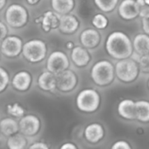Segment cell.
<instances>
[{"mask_svg":"<svg viewBox=\"0 0 149 149\" xmlns=\"http://www.w3.org/2000/svg\"><path fill=\"white\" fill-rule=\"evenodd\" d=\"M104 47L107 54L115 61L132 57L134 54L131 37L120 30H115L108 33Z\"/></svg>","mask_w":149,"mask_h":149,"instance_id":"6da1fadb","label":"cell"},{"mask_svg":"<svg viewBox=\"0 0 149 149\" xmlns=\"http://www.w3.org/2000/svg\"><path fill=\"white\" fill-rule=\"evenodd\" d=\"M90 77L93 83L98 87L110 86L116 79L114 63L107 58L96 61L90 70Z\"/></svg>","mask_w":149,"mask_h":149,"instance_id":"7a4b0ae2","label":"cell"},{"mask_svg":"<svg viewBox=\"0 0 149 149\" xmlns=\"http://www.w3.org/2000/svg\"><path fill=\"white\" fill-rule=\"evenodd\" d=\"M75 104L77 109L83 113H95L101 107L102 97L100 92L95 88H84L77 94Z\"/></svg>","mask_w":149,"mask_h":149,"instance_id":"3957f363","label":"cell"},{"mask_svg":"<svg viewBox=\"0 0 149 149\" xmlns=\"http://www.w3.org/2000/svg\"><path fill=\"white\" fill-rule=\"evenodd\" d=\"M114 68L116 79L123 85L134 83L141 75L137 60L133 57L116 60Z\"/></svg>","mask_w":149,"mask_h":149,"instance_id":"277c9868","label":"cell"},{"mask_svg":"<svg viewBox=\"0 0 149 149\" xmlns=\"http://www.w3.org/2000/svg\"><path fill=\"white\" fill-rule=\"evenodd\" d=\"M47 45L42 39L35 38L25 42L23 45L22 55L30 63L37 64L43 61L47 55Z\"/></svg>","mask_w":149,"mask_h":149,"instance_id":"5b68a950","label":"cell"},{"mask_svg":"<svg viewBox=\"0 0 149 149\" xmlns=\"http://www.w3.org/2000/svg\"><path fill=\"white\" fill-rule=\"evenodd\" d=\"M4 20L9 26L19 29L27 24L29 20V12L22 4L12 3L5 10Z\"/></svg>","mask_w":149,"mask_h":149,"instance_id":"8992f818","label":"cell"},{"mask_svg":"<svg viewBox=\"0 0 149 149\" xmlns=\"http://www.w3.org/2000/svg\"><path fill=\"white\" fill-rule=\"evenodd\" d=\"M79 84V76L72 69H65L56 74V89L61 93L72 92Z\"/></svg>","mask_w":149,"mask_h":149,"instance_id":"52a82bcc","label":"cell"},{"mask_svg":"<svg viewBox=\"0 0 149 149\" xmlns=\"http://www.w3.org/2000/svg\"><path fill=\"white\" fill-rule=\"evenodd\" d=\"M70 67V60L65 52L62 51H54L47 58L46 70L57 74Z\"/></svg>","mask_w":149,"mask_h":149,"instance_id":"ba28073f","label":"cell"},{"mask_svg":"<svg viewBox=\"0 0 149 149\" xmlns=\"http://www.w3.org/2000/svg\"><path fill=\"white\" fill-rule=\"evenodd\" d=\"M116 10L119 17L125 22L134 21L140 17V7L136 0H120Z\"/></svg>","mask_w":149,"mask_h":149,"instance_id":"9c48e42d","label":"cell"},{"mask_svg":"<svg viewBox=\"0 0 149 149\" xmlns=\"http://www.w3.org/2000/svg\"><path fill=\"white\" fill-rule=\"evenodd\" d=\"M23 40L18 36H6L0 45V52L7 58H16L22 52Z\"/></svg>","mask_w":149,"mask_h":149,"instance_id":"30bf717a","label":"cell"},{"mask_svg":"<svg viewBox=\"0 0 149 149\" xmlns=\"http://www.w3.org/2000/svg\"><path fill=\"white\" fill-rule=\"evenodd\" d=\"M19 131L26 137H33L41 129V121L35 114H26L20 118L18 121Z\"/></svg>","mask_w":149,"mask_h":149,"instance_id":"8fae6325","label":"cell"},{"mask_svg":"<svg viewBox=\"0 0 149 149\" xmlns=\"http://www.w3.org/2000/svg\"><path fill=\"white\" fill-rule=\"evenodd\" d=\"M106 133L107 132L104 125L100 122L94 121L87 124L85 127L83 135L86 142L96 145L104 140Z\"/></svg>","mask_w":149,"mask_h":149,"instance_id":"7c38bea8","label":"cell"},{"mask_svg":"<svg viewBox=\"0 0 149 149\" xmlns=\"http://www.w3.org/2000/svg\"><path fill=\"white\" fill-rule=\"evenodd\" d=\"M102 41V35L100 31L93 28H86L79 35L80 45L88 50H94L98 48Z\"/></svg>","mask_w":149,"mask_h":149,"instance_id":"4fadbf2b","label":"cell"},{"mask_svg":"<svg viewBox=\"0 0 149 149\" xmlns=\"http://www.w3.org/2000/svg\"><path fill=\"white\" fill-rule=\"evenodd\" d=\"M117 115L125 121H136V107L135 100L133 99H122L116 107Z\"/></svg>","mask_w":149,"mask_h":149,"instance_id":"5bb4252c","label":"cell"},{"mask_svg":"<svg viewBox=\"0 0 149 149\" xmlns=\"http://www.w3.org/2000/svg\"><path fill=\"white\" fill-rule=\"evenodd\" d=\"M70 58L76 67L85 68L91 63L93 56L87 48L82 45H75L71 50Z\"/></svg>","mask_w":149,"mask_h":149,"instance_id":"9a60e30c","label":"cell"},{"mask_svg":"<svg viewBox=\"0 0 149 149\" xmlns=\"http://www.w3.org/2000/svg\"><path fill=\"white\" fill-rule=\"evenodd\" d=\"M60 21V15L52 10H46L45 11L37 20L36 22L40 24L41 29L44 32H51L58 29Z\"/></svg>","mask_w":149,"mask_h":149,"instance_id":"2e32d148","label":"cell"},{"mask_svg":"<svg viewBox=\"0 0 149 149\" xmlns=\"http://www.w3.org/2000/svg\"><path fill=\"white\" fill-rule=\"evenodd\" d=\"M80 27V21L77 16L68 13L60 16L58 30L61 33L65 35L75 34Z\"/></svg>","mask_w":149,"mask_h":149,"instance_id":"e0dca14e","label":"cell"},{"mask_svg":"<svg viewBox=\"0 0 149 149\" xmlns=\"http://www.w3.org/2000/svg\"><path fill=\"white\" fill-rule=\"evenodd\" d=\"M134 54L132 57H138L149 53V34L141 31L136 33L133 38Z\"/></svg>","mask_w":149,"mask_h":149,"instance_id":"ac0fdd59","label":"cell"},{"mask_svg":"<svg viewBox=\"0 0 149 149\" xmlns=\"http://www.w3.org/2000/svg\"><path fill=\"white\" fill-rule=\"evenodd\" d=\"M32 83V77L27 71L17 72L11 79V85L13 88L17 92H26L30 89Z\"/></svg>","mask_w":149,"mask_h":149,"instance_id":"d6986e66","label":"cell"},{"mask_svg":"<svg viewBox=\"0 0 149 149\" xmlns=\"http://www.w3.org/2000/svg\"><path fill=\"white\" fill-rule=\"evenodd\" d=\"M37 84L44 92H53L56 89V74L45 70L38 76Z\"/></svg>","mask_w":149,"mask_h":149,"instance_id":"ffe728a7","label":"cell"},{"mask_svg":"<svg viewBox=\"0 0 149 149\" xmlns=\"http://www.w3.org/2000/svg\"><path fill=\"white\" fill-rule=\"evenodd\" d=\"M136 107V121L143 124H149V100L141 99L135 100Z\"/></svg>","mask_w":149,"mask_h":149,"instance_id":"44dd1931","label":"cell"},{"mask_svg":"<svg viewBox=\"0 0 149 149\" xmlns=\"http://www.w3.org/2000/svg\"><path fill=\"white\" fill-rule=\"evenodd\" d=\"M51 6L55 12L61 16L72 13L76 6V2L75 0H51Z\"/></svg>","mask_w":149,"mask_h":149,"instance_id":"7402d4cb","label":"cell"},{"mask_svg":"<svg viewBox=\"0 0 149 149\" xmlns=\"http://www.w3.org/2000/svg\"><path fill=\"white\" fill-rule=\"evenodd\" d=\"M0 132L5 137H9L19 132L18 122H17L12 117L2 119L0 120Z\"/></svg>","mask_w":149,"mask_h":149,"instance_id":"603a6c76","label":"cell"},{"mask_svg":"<svg viewBox=\"0 0 149 149\" xmlns=\"http://www.w3.org/2000/svg\"><path fill=\"white\" fill-rule=\"evenodd\" d=\"M27 137L21 133H16L7 139V147L10 149H24L27 147Z\"/></svg>","mask_w":149,"mask_h":149,"instance_id":"cb8c5ba5","label":"cell"},{"mask_svg":"<svg viewBox=\"0 0 149 149\" xmlns=\"http://www.w3.org/2000/svg\"><path fill=\"white\" fill-rule=\"evenodd\" d=\"M120 0H93V3L98 10L106 14H111L116 10Z\"/></svg>","mask_w":149,"mask_h":149,"instance_id":"d4e9b609","label":"cell"},{"mask_svg":"<svg viewBox=\"0 0 149 149\" xmlns=\"http://www.w3.org/2000/svg\"><path fill=\"white\" fill-rule=\"evenodd\" d=\"M91 23H92V25L95 29H97L99 31H104L108 28L110 21H109V18L107 16V14L100 11V12H98L93 15Z\"/></svg>","mask_w":149,"mask_h":149,"instance_id":"484cf974","label":"cell"},{"mask_svg":"<svg viewBox=\"0 0 149 149\" xmlns=\"http://www.w3.org/2000/svg\"><path fill=\"white\" fill-rule=\"evenodd\" d=\"M6 113L12 118H21L24 115V108L18 102H13L6 106Z\"/></svg>","mask_w":149,"mask_h":149,"instance_id":"4316f807","label":"cell"},{"mask_svg":"<svg viewBox=\"0 0 149 149\" xmlns=\"http://www.w3.org/2000/svg\"><path fill=\"white\" fill-rule=\"evenodd\" d=\"M137 60L141 74L148 76L149 75V53L138 56V57H133Z\"/></svg>","mask_w":149,"mask_h":149,"instance_id":"83f0119b","label":"cell"},{"mask_svg":"<svg viewBox=\"0 0 149 149\" xmlns=\"http://www.w3.org/2000/svg\"><path fill=\"white\" fill-rule=\"evenodd\" d=\"M10 83V75L8 72L0 66V93L4 92Z\"/></svg>","mask_w":149,"mask_h":149,"instance_id":"f1b7e54d","label":"cell"},{"mask_svg":"<svg viewBox=\"0 0 149 149\" xmlns=\"http://www.w3.org/2000/svg\"><path fill=\"white\" fill-rule=\"evenodd\" d=\"M111 148L112 149H132L133 146L131 145V143L126 140H118L115 141L114 142H113V144L111 145Z\"/></svg>","mask_w":149,"mask_h":149,"instance_id":"f546056e","label":"cell"},{"mask_svg":"<svg viewBox=\"0 0 149 149\" xmlns=\"http://www.w3.org/2000/svg\"><path fill=\"white\" fill-rule=\"evenodd\" d=\"M140 7V18H144V17H149V5L147 3H144Z\"/></svg>","mask_w":149,"mask_h":149,"instance_id":"4dcf8cb0","label":"cell"},{"mask_svg":"<svg viewBox=\"0 0 149 149\" xmlns=\"http://www.w3.org/2000/svg\"><path fill=\"white\" fill-rule=\"evenodd\" d=\"M29 148L31 149H48L50 148L49 145L45 144V142L42 141H38V142H34L31 145H30L28 147Z\"/></svg>","mask_w":149,"mask_h":149,"instance_id":"1f68e13d","label":"cell"},{"mask_svg":"<svg viewBox=\"0 0 149 149\" xmlns=\"http://www.w3.org/2000/svg\"><path fill=\"white\" fill-rule=\"evenodd\" d=\"M7 33H8L7 25L0 20V42L7 36Z\"/></svg>","mask_w":149,"mask_h":149,"instance_id":"d6a6232c","label":"cell"},{"mask_svg":"<svg viewBox=\"0 0 149 149\" xmlns=\"http://www.w3.org/2000/svg\"><path fill=\"white\" fill-rule=\"evenodd\" d=\"M141 29L144 32L149 34V17H144L141 18Z\"/></svg>","mask_w":149,"mask_h":149,"instance_id":"836d02e7","label":"cell"},{"mask_svg":"<svg viewBox=\"0 0 149 149\" xmlns=\"http://www.w3.org/2000/svg\"><path fill=\"white\" fill-rule=\"evenodd\" d=\"M79 148V147L77 145H75L72 142H65V144L60 146V149H77Z\"/></svg>","mask_w":149,"mask_h":149,"instance_id":"e575fe53","label":"cell"},{"mask_svg":"<svg viewBox=\"0 0 149 149\" xmlns=\"http://www.w3.org/2000/svg\"><path fill=\"white\" fill-rule=\"evenodd\" d=\"M25 1L31 6H36V5L39 4V3L41 2V0H25Z\"/></svg>","mask_w":149,"mask_h":149,"instance_id":"d590c367","label":"cell"},{"mask_svg":"<svg viewBox=\"0 0 149 149\" xmlns=\"http://www.w3.org/2000/svg\"><path fill=\"white\" fill-rule=\"evenodd\" d=\"M74 46H75V44H74V42H72V41H67V42L65 43V47H66L67 50H70V51H71Z\"/></svg>","mask_w":149,"mask_h":149,"instance_id":"8d00e7d4","label":"cell"},{"mask_svg":"<svg viewBox=\"0 0 149 149\" xmlns=\"http://www.w3.org/2000/svg\"><path fill=\"white\" fill-rule=\"evenodd\" d=\"M6 3H7V0H0V10L4 8V6L6 5Z\"/></svg>","mask_w":149,"mask_h":149,"instance_id":"74e56055","label":"cell"},{"mask_svg":"<svg viewBox=\"0 0 149 149\" xmlns=\"http://www.w3.org/2000/svg\"><path fill=\"white\" fill-rule=\"evenodd\" d=\"M147 89H148V91L149 92V75L148 78V80H147Z\"/></svg>","mask_w":149,"mask_h":149,"instance_id":"f35d334b","label":"cell"},{"mask_svg":"<svg viewBox=\"0 0 149 149\" xmlns=\"http://www.w3.org/2000/svg\"><path fill=\"white\" fill-rule=\"evenodd\" d=\"M144 1H145V3H146L148 5H149V0H144Z\"/></svg>","mask_w":149,"mask_h":149,"instance_id":"ab89813d","label":"cell"},{"mask_svg":"<svg viewBox=\"0 0 149 149\" xmlns=\"http://www.w3.org/2000/svg\"><path fill=\"white\" fill-rule=\"evenodd\" d=\"M0 134H1V132H0Z\"/></svg>","mask_w":149,"mask_h":149,"instance_id":"60d3db41","label":"cell"},{"mask_svg":"<svg viewBox=\"0 0 149 149\" xmlns=\"http://www.w3.org/2000/svg\"><path fill=\"white\" fill-rule=\"evenodd\" d=\"M0 56H1V54H0Z\"/></svg>","mask_w":149,"mask_h":149,"instance_id":"b9f144b4","label":"cell"}]
</instances>
